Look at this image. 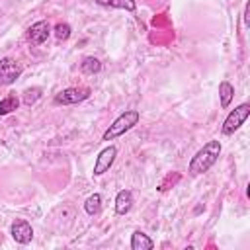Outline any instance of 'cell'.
Here are the masks:
<instances>
[{"instance_id":"3","label":"cell","mask_w":250,"mask_h":250,"mask_svg":"<svg viewBox=\"0 0 250 250\" xmlns=\"http://www.w3.org/2000/svg\"><path fill=\"white\" fill-rule=\"evenodd\" d=\"M248 115H250V104H248V102L236 105V107L230 109L229 115L225 117L223 127H221V133H223V135H232L234 131H238V129L244 125V121L248 119Z\"/></svg>"},{"instance_id":"14","label":"cell","mask_w":250,"mask_h":250,"mask_svg":"<svg viewBox=\"0 0 250 250\" xmlns=\"http://www.w3.org/2000/svg\"><path fill=\"white\" fill-rule=\"evenodd\" d=\"M20 107V100L16 94H8L6 98L0 100V115H8Z\"/></svg>"},{"instance_id":"17","label":"cell","mask_w":250,"mask_h":250,"mask_svg":"<svg viewBox=\"0 0 250 250\" xmlns=\"http://www.w3.org/2000/svg\"><path fill=\"white\" fill-rule=\"evenodd\" d=\"M43 96V90L39 88V86H33V88H27L25 92H23V104L25 105H33L39 98Z\"/></svg>"},{"instance_id":"9","label":"cell","mask_w":250,"mask_h":250,"mask_svg":"<svg viewBox=\"0 0 250 250\" xmlns=\"http://www.w3.org/2000/svg\"><path fill=\"white\" fill-rule=\"evenodd\" d=\"M133 207V191L131 189H121L115 195V213L117 215H127Z\"/></svg>"},{"instance_id":"18","label":"cell","mask_w":250,"mask_h":250,"mask_svg":"<svg viewBox=\"0 0 250 250\" xmlns=\"http://www.w3.org/2000/svg\"><path fill=\"white\" fill-rule=\"evenodd\" d=\"M178 180H180V174H174V178H172V174H168V176L164 178V182L158 186V191H166V189H168V186H170V184L174 186Z\"/></svg>"},{"instance_id":"6","label":"cell","mask_w":250,"mask_h":250,"mask_svg":"<svg viewBox=\"0 0 250 250\" xmlns=\"http://www.w3.org/2000/svg\"><path fill=\"white\" fill-rule=\"evenodd\" d=\"M115 156H117V146H115V145H107V146H105L104 150H100V154L96 156L92 174H94V176H104V174L113 166Z\"/></svg>"},{"instance_id":"12","label":"cell","mask_w":250,"mask_h":250,"mask_svg":"<svg viewBox=\"0 0 250 250\" xmlns=\"http://www.w3.org/2000/svg\"><path fill=\"white\" fill-rule=\"evenodd\" d=\"M96 4L105 6V8L127 10V12H135V10H137V2H135V0H96Z\"/></svg>"},{"instance_id":"15","label":"cell","mask_w":250,"mask_h":250,"mask_svg":"<svg viewBox=\"0 0 250 250\" xmlns=\"http://www.w3.org/2000/svg\"><path fill=\"white\" fill-rule=\"evenodd\" d=\"M80 70L84 74H98L102 70V62L96 57H84L82 62H80Z\"/></svg>"},{"instance_id":"16","label":"cell","mask_w":250,"mask_h":250,"mask_svg":"<svg viewBox=\"0 0 250 250\" xmlns=\"http://www.w3.org/2000/svg\"><path fill=\"white\" fill-rule=\"evenodd\" d=\"M53 33H55V37H57L59 41H66V39L70 37V33H72V27H70L66 21H59V23L53 27Z\"/></svg>"},{"instance_id":"7","label":"cell","mask_w":250,"mask_h":250,"mask_svg":"<svg viewBox=\"0 0 250 250\" xmlns=\"http://www.w3.org/2000/svg\"><path fill=\"white\" fill-rule=\"evenodd\" d=\"M10 234L18 244H29L33 238V229L25 219H16L10 227Z\"/></svg>"},{"instance_id":"1","label":"cell","mask_w":250,"mask_h":250,"mask_svg":"<svg viewBox=\"0 0 250 250\" xmlns=\"http://www.w3.org/2000/svg\"><path fill=\"white\" fill-rule=\"evenodd\" d=\"M221 143L219 141H207L189 160V166H188V174L189 176H201L205 174L221 156Z\"/></svg>"},{"instance_id":"13","label":"cell","mask_w":250,"mask_h":250,"mask_svg":"<svg viewBox=\"0 0 250 250\" xmlns=\"http://www.w3.org/2000/svg\"><path fill=\"white\" fill-rule=\"evenodd\" d=\"M84 211H86L90 217H96V215L102 211V195H100V193H92V195L84 201Z\"/></svg>"},{"instance_id":"10","label":"cell","mask_w":250,"mask_h":250,"mask_svg":"<svg viewBox=\"0 0 250 250\" xmlns=\"http://www.w3.org/2000/svg\"><path fill=\"white\" fill-rule=\"evenodd\" d=\"M152 248H154L152 238L143 230H135L131 234V250H152Z\"/></svg>"},{"instance_id":"8","label":"cell","mask_w":250,"mask_h":250,"mask_svg":"<svg viewBox=\"0 0 250 250\" xmlns=\"http://www.w3.org/2000/svg\"><path fill=\"white\" fill-rule=\"evenodd\" d=\"M51 33H53V27L49 25V21L41 20V21H35V23L29 25V29H27V39H29L33 45H43V43L49 39Z\"/></svg>"},{"instance_id":"5","label":"cell","mask_w":250,"mask_h":250,"mask_svg":"<svg viewBox=\"0 0 250 250\" xmlns=\"http://www.w3.org/2000/svg\"><path fill=\"white\" fill-rule=\"evenodd\" d=\"M20 76H21V64L16 59H12V57L0 59V84L2 86L14 84Z\"/></svg>"},{"instance_id":"11","label":"cell","mask_w":250,"mask_h":250,"mask_svg":"<svg viewBox=\"0 0 250 250\" xmlns=\"http://www.w3.org/2000/svg\"><path fill=\"white\" fill-rule=\"evenodd\" d=\"M232 98H234V86H232L229 80H223V82L219 84V102H221V107L227 109V107L230 105Z\"/></svg>"},{"instance_id":"4","label":"cell","mask_w":250,"mask_h":250,"mask_svg":"<svg viewBox=\"0 0 250 250\" xmlns=\"http://www.w3.org/2000/svg\"><path fill=\"white\" fill-rule=\"evenodd\" d=\"M88 98H90V88L88 86H70V88L61 90L53 98V104L55 105H74V104H80Z\"/></svg>"},{"instance_id":"2","label":"cell","mask_w":250,"mask_h":250,"mask_svg":"<svg viewBox=\"0 0 250 250\" xmlns=\"http://www.w3.org/2000/svg\"><path fill=\"white\" fill-rule=\"evenodd\" d=\"M139 121H141V113H139V109H125V111L119 113V115L113 119V123L104 131L102 141H107V143H109V141H113V139L125 135V133L131 131Z\"/></svg>"}]
</instances>
